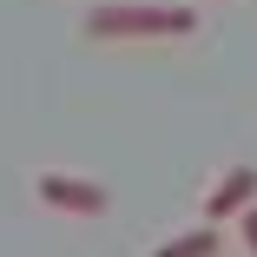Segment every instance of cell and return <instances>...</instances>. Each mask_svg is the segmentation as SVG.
<instances>
[{"mask_svg":"<svg viewBox=\"0 0 257 257\" xmlns=\"http://www.w3.org/2000/svg\"><path fill=\"white\" fill-rule=\"evenodd\" d=\"M198 14L185 0H119V7H92L86 14V33L92 40H125V33H191Z\"/></svg>","mask_w":257,"mask_h":257,"instance_id":"cell-1","label":"cell"},{"mask_svg":"<svg viewBox=\"0 0 257 257\" xmlns=\"http://www.w3.org/2000/svg\"><path fill=\"white\" fill-rule=\"evenodd\" d=\"M237 231H244V244L257 250V204H244V211H237Z\"/></svg>","mask_w":257,"mask_h":257,"instance_id":"cell-5","label":"cell"},{"mask_svg":"<svg viewBox=\"0 0 257 257\" xmlns=\"http://www.w3.org/2000/svg\"><path fill=\"white\" fill-rule=\"evenodd\" d=\"M33 198L53 204V211H79V218H106V204H112L106 185L73 178V172H40V178H33Z\"/></svg>","mask_w":257,"mask_h":257,"instance_id":"cell-2","label":"cell"},{"mask_svg":"<svg viewBox=\"0 0 257 257\" xmlns=\"http://www.w3.org/2000/svg\"><path fill=\"white\" fill-rule=\"evenodd\" d=\"M244 204H257V165H231L218 178V191L204 198V211H211V218H237Z\"/></svg>","mask_w":257,"mask_h":257,"instance_id":"cell-3","label":"cell"},{"mask_svg":"<svg viewBox=\"0 0 257 257\" xmlns=\"http://www.w3.org/2000/svg\"><path fill=\"white\" fill-rule=\"evenodd\" d=\"M218 250V231L211 224H191V231H178V237H165L152 257H211Z\"/></svg>","mask_w":257,"mask_h":257,"instance_id":"cell-4","label":"cell"}]
</instances>
